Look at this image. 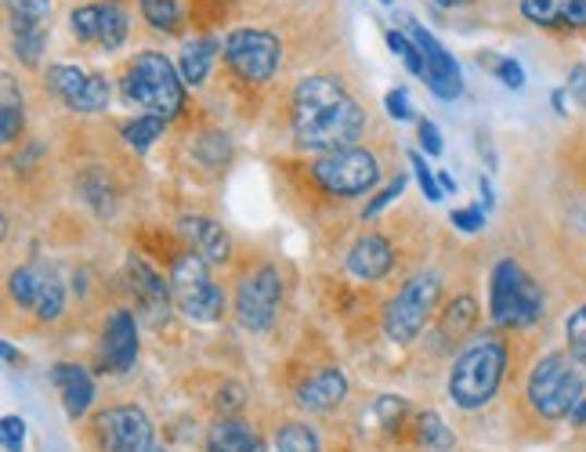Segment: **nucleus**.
I'll list each match as a JSON object with an SVG mask.
<instances>
[{"instance_id":"a18cd8bd","label":"nucleus","mask_w":586,"mask_h":452,"mask_svg":"<svg viewBox=\"0 0 586 452\" xmlns=\"http://www.w3.org/2000/svg\"><path fill=\"white\" fill-rule=\"evenodd\" d=\"M4 362L15 366V347H11V344H4Z\"/></svg>"},{"instance_id":"c03bdc74","label":"nucleus","mask_w":586,"mask_h":452,"mask_svg":"<svg viewBox=\"0 0 586 452\" xmlns=\"http://www.w3.org/2000/svg\"><path fill=\"white\" fill-rule=\"evenodd\" d=\"M439 185H442V192H456V181L450 178V174H442V178H439Z\"/></svg>"},{"instance_id":"39448f33","label":"nucleus","mask_w":586,"mask_h":452,"mask_svg":"<svg viewBox=\"0 0 586 452\" xmlns=\"http://www.w3.org/2000/svg\"><path fill=\"white\" fill-rule=\"evenodd\" d=\"M528 402L543 420H561L572 416L583 402V373L576 369V358L569 355H547L528 377Z\"/></svg>"},{"instance_id":"09e8293b","label":"nucleus","mask_w":586,"mask_h":452,"mask_svg":"<svg viewBox=\"0 0 586 452\" xmlns=\"http://www.w3.org/2000/svg\"><path fill=\"white\" fill-rule=\"evenodd\" d=\"M381 4H391V0H381Z\"/></svg>"},{"instance_id":"4c0bfd02","label":"nucleus","mask_w":586,"mask_h":452,"mask_svg":"<svg viewBox=\"0 0 586 452\" xmlns=\"http://www.w3.org/2000/svg\"><path fill=\"white\" fill-rule=\"evenodd\" d=\"M453 225L459 231H481L486 225V211L481 206H467V211H453Z\"/></svg>"},{"instance_id":"a211bd4d","label":"nucleus","mask_w":586,"mask_h":452,"mask_svg":"<svg viewBox=\"0 0 586 452\" xmlns=\"http://www.w3.org/2000/svg\"><path fill=\"white\" fill-rule=\"evenodd\" d=\"M128 275H131V289L137 297V305H142V311L153 322H159V316H167L170 308V283L159 275L153 264H145L142 258H131L128 261Z\"/></svg>"},{"instance_id":"9d476101","label":"nucleus","mask_w":586,"mask_h":452,"mask_svg":"<svg viewBox=\"0 0 586 452\" xmlns=\"http://www.w3.org/2000/svg\"><path fill=\"white\" fill-rule=\"evenodd\" d=\"M283 305V275L264 264V269L247 272L236 289V319L250 333H268Z\"/></svg>"},{"instance_id":"bb28decb","label":"nucleus","mask_w":586,"mask_h":452,"mask_svg":"<svg viewBox=\"0 0 586 452\" xmlns=\"http://www.w3.org/2000/svg\"><path fill=\"white\" fill-rule=\"evenodd\" d=\"M417 438L423 449L431 452H453L456 449V435L442 424L439 413H420L417 416Z\"/></svg>"},{"instance_id":"473e14b6","label":"nucleus","mask_w":586,"mask_h":452,"mask_svg":"<svg viewBox=\"0 0 586 452\" xmlns=\"http://www.w3.org/2000/svg\"><path fill=\"white\" fill-rule=\"evenodd\" d=\"M565 337H569V352L579 366H586V305H579L565 322Z\"/></svg>"},{"instance_id":"f257e3e1","label":"nucleus","mask_w":586,"mask_h":452,"mask_svg":"<svg viewBox=\"0 0 586 452\" xmlns=\"http://www.w3.org/2000/svg\"><path fill=\"white\" fill-rule=\"evenodd\" d=\"M290 123L297 145L330 156L359 142L366 131V109L344 91L337 76L312 73L294 91Z\"/></svg>"},{"instance_id":"1a4fd4ad","label":"nucleus","mask_w":586,"mask_h":452,"mask_svg":"<svg viewBox=\"0 0 586 452\" xmlns=\"http://www.w3.org/2000/svg\"><path fill=\"white\" fill-rule=\"evenodd\" d=\"M225 58L232 66V73L247 84H264L279 73V62H283V48H279V37L268 29H232L225 40Z\"/></svg>"},{"instance_id":"a878e982","label":"nucleus","mask_w":586,"mask_h":452,"mask_svg":"<svg viewBox=\"0 0 586 452\" xmlns=\"http://www.w3.org/2000/svg\"><path fill=\"white\" fill-rule=\"evenodd\" d=\"M475 322H478V305L470 297H459L453 300L450 308H445V316H442V337H450V341H464L470 330H475Z\"/></svg>"},{"instance_id":"412c9836","label":"nucleus","mask_w":586,"mask_h":452,"mask_svg":"<svg viewBox=\"0 0 586 452\" xmlns=\"http://www.w3.org/2000/svg\"><path fill=\"white\" fill-rule=\"evenodd\" d=\"M51 380L59 388L69 420H80L87 413V405L95 402V380H91V373L76 362H59L51 369Z\"/></svg>"},{"instance_id":"79ce46f5","label":"nucleus","mask_w":586,"mask_h":452,"mask_svg":"<svg viewBox=\"0 0 586 452\" xmlns=\"http://www.w3.org/2000/svg\"><path fill=\"white\" fill-rule=\"evenodd\" d=\"M569 95L576 98V106L586 109V66H576L569 73Z\"/></svg>"},{"instance_id":"f03ea898","label":"nucleus","mask_w":586,"mask_h":452,"mask_svg":"<svg viewBox=\"0 0 586 452\" xmlns=\"http://www.w3.org/2000/svg\"><path fill=\"white\" fill-rule=\"evenodd\" d=\"M503 373H507V344L497 333H481L453 362L450 399L459 409H481L500 391Z\"/></svg>"},{"instance_id":"4be33fe9","label":"nucleus","mask_w":586,"mask_h":452,"mask_svg":"<svg viewBox=\"0 0 586 452\" xmlns=\"http://www.w3.org/2000/svg\"><path fill=\"white\" fill-rule=\"evenodd\" d=\"M206 452H264V438L247 420H217L206 435Z\"/></svg>"},{"instance_id":"393cba45","label":"nucleus","mask_w":586,"mask_h":452,"mask_svg":"<svg viewBox=\"0 0 586 452\" xmlns=\"http://www.w3.org/2000/svg\"><path fill=\"white\" fill-rule=\"evenodd\" d=\"M22 123H26L22 95H19L15 80H11V73H4V80H0V138L11 145L22 134Z\"/></svg>"},{"instance_id":"20e7f679","label":"nucleus","mask_w":586,"mask_h":452,"mask_svg":"<svg viewBox=\"0 0 586 452\" xmlns=\"http://www.w3.org/2000/svg\"><path fill=\"white\" fill-rule=\"evenodd\" d=\"M489 311H492V322L503 330H525L543 316V294H539L533 275H528L518 261L507 258L492 269Z\"/></svg>"},{"instance_id":"9b49d317","label":"nucleus","mask_w":586,"mask_h":452,"mask_svg":"<svg viewBox=\"0 0 586 452\" xmlns=\"http://www.w3.org/2000/svg\"><path fill=\"white\" fill-rule=\"evenodd\" d=\"M8 294L19 308L33 311L40 322H55L65 308V283L59 279V272L48 269V264H26V269H15L8 279Z\"/></svg>"},{"instance_id":"2f4dec72","label":"nucleus","mask_w":586,"mask_h":452,"mask_svg":"<svg viewBox=\"0 0 586 452\" xmlns=\"http://www.w3.org/2000/svg\"><path fill=\"white\" fill-rule=\"evenodd\" d=\"M387 48H391V55H398L402 62H406L409 73H417L423 80V55L417 48V40H412L406 29H391L387 33Z\"/></svg>"},{"instance_id":"6ab92c4d","label":"nucleus","mask_w":586,"mask_h":452,"mask_svg":"<svg viewBox=\"0 0 586 452\" xmlns=\"http://www.w3.org/2000/svg\"><path fill=\"white\" fill-rule=\"evenodd\" d=\"M391 269H395V250H391V242L384 236H376V231L362 236L348 250V272L355 275V279L376 283V279H384Z\"/></svg>"},{"instance_id":"f704fd0d","label":"nucleus","mask_w":586,"mask_h":452,"mask_svg":"<svg viewBox=\"0 0 586 452\" xmlns=\"http://www.w3.org/2000/svg\"><path fill=\"white\" fill-rule=\"evenodd\" d=\"M409 164H412V170H417V181H420V189H423V195H428V200L431 203H439L442 200V185H439V178H434V174H431V167L428 164H423V156L420 153H412L409 156Z\"/></svg>"},{"instance_id":"a19ab883","label":"nucleus","mask_w":586,"mask_h":452,"mask_svg":"<svg viewBox=\"0 0 586 452\" xmlns=\"http://www.w3.org/2000/svg\"><path fill=\"white\" fill-rule=\"evenodd\" d=\"M402 189H406V178H395V181H391L387 189L381 192V195H376V200H373L370 206H366V214H370V217H373V214H381L391 200H398V192H402Z\"/></svg>"},{"instance_id":"f3484780","label":"nucleus","mask_w":586,"mask_h":452,"mask_svg":"<svg viewBox=\"0 0 586 452\" xmlns=\"http://www.w3.org/2000/svg\"><path fill=\"white\" fill-rule=\"evenodd\" d=\"M181 239H186V250L200 253L206 264H225L232 258V239L228 231L214 222V217H203V214H186L178 222Z\"/></svg>"},{"instance_id":"c9c22d12","label":"nucleus","mask_w":586,"mask_h":452,"mask_svg":"<svg viewBox=\"0 0 586 452\" xmlns=\"http://www.w3.org/2000/svg\"><path fill=\"white\" fill-rule=\"evenodd\" d=\"M0 431H4V449L8 452H22V445H26V424H22L19 416H4Z\"/></svg>"},{"instance_id":"f8f14e48","label":"nucleus","mask_w":586,"mask_h":452,"mask_svg":"<svg viewBox=\"0 0 586 452\" xmlns=\"http://www.w3.org/2000/svg\"><path fill=\"white\" fill-rule=\"evenodd\" d=\"M98 452H145L153 445V424L137 405H112L91 424Z\"/></svg>"},{"instance_id":"c756f323","label":"nucleus","mask_w":586,"mask_h":452,"mask_svg":"<svg viewBox=\"0 0 586 452\" xmlns=\"http://www.w3.org/2000/svg\"><path fill=\"white\" fill-rule=\"evenodd\" d=\"M11 26H15V55L26 66H37L44 44H48V29L33 26V22H11Z\"/></svg>"},{"instance_id":"2eb2a0df","label":"nucleus","mask_w":586,"mask_h":452,"mask_svg":"<svg viewBox=\"0 0 586 452\" xmlns=\"http://www.w3.org/2000/svg\"><path fill=\"white\" fill-rule=\"evenodd\" d=\"M69 29H73L76 40L98 44L106 51H117L131 33V19L117 0H106V4H84L69 15Z\"/></svg>"},{"instance_id":"de8ad7c7","label":"nucleus","mask_w":586,"mask_h":452,"mask_svg":"<svg viewBox=\"0 0 586 452\" xmlns=\"http://www.w3.org/2000/svg\"><path fill=\"white\" fill-rule=\"evenodd\" d=\"M145 452H164V449H159V445H148Z\"/></svg>"},{"instance_id":"b1692460","label":"nucleus","mask_w":586,"mask_h":452,"mask_svg":"<svg viewBox=\"0 0 586 452\" xmlns=\"http://www.w3.org/2000/svg\"><path fill=\"white\" fill-rule=\"evenodd\" d=\"M214 58H217V40H211V37L189 40L186 48H181V80L192 87H200L206 73H211Z\"/></svg>"},{"instance_id":"72a5a7b5","label":"nucleus","mask_w":586,"mask_h":452,"mask_svg":"<svg viewBox=\"0 0 586 452\" xmlns=\"http://www.w3.org/2000/svg\"><path fill=\"white\" fill-rule=\"evenodd\" d=\"M11 22H33L44 26V19H51V0H8Z\"/></svg>"},{"instance_id":"7c9ffc66","label":"nucleus","mask_w":586,"mask_h":452,"mask_svg":"<svg viewBox=\"0 0 586 452\" xmlns=\"http://www.w3.org/2000/svg\"><path fill=\"white\" fill-rule=\"evenodd\" d=\"M164 127H167L164 116L145 112V116H137V120H131L128 127H123V138H128V145H131V148H137V153H145V148L153 145L159 134H164Z\"/></svg>"},{"instance_id":"5701e85b","label":"nucleus","mask_w":586,"mask_h":452,"mask_svg":"<svg viewBox=\"0 0 586 452\" xmlns=\"http://www.w3.org/2000/svg\"><path fill=\"white\" fill-rule=\"evenodd\" d=\"M344 395H348V377H344L337 366H330V369H323V373H315L312 380H308L297 399H301L304 409L326 413V409H333V405H340Z\"/></svg>"},{"instance_id":"ddd939ff","label":"nucleus","mask_w":586,"mask_h":452,"mask_svg":"<svg viewBox=\"0 0 586 452\" xmlns=\"http://www.w3.org/2000/svg\"><path fill=\"white\" fill-rule=\"evenodd\" d=\"M398 22H402V29L417 40V48L423 55V80H428V87L434 91V98L453 102V98L464 95V76H459L456 58L445 51L439 40H434V33L423 29L412 15H398Z\"/></svg>"},{"instance_id":"dca6fc26","label":"nucleus","mask_w":586,"mask_h":452,"mask_svg":"<svg viewBox=\"0 0 586 452\" xmlns=\"http://www.w3.org/2000/svg\"><path fill=\"white\" fill-rule=\"evenodd\" d=\"M137 362V322L128 308L112 311L101 337V369L109 373H131Z\"/></svg>"},{"instance_id":"49530a36","label":"nucleus","mask_w":586,"mask_h":452,"mask_svg":"<svg viewBox=\"0 0 586 452\" xmlns=\"http://www.w3.org/2000/svg\"><path fill=\"white\" fill-rule=\"evenodd\" d=\"M439 8H459V4H467V0H434Z\"/></svg>"},{"instance_id":"ea45409f","label":"nucleus","mask_w":586,"mask_h":452,"mask_svg":"<svg viewBox=\"0 0 586 452\" xmlns=\"http://www.w3.org/2000/svg\"><path fill=\"white\" fill-rule=\"evenodd\" d=\"M420 145L428 156H442V134L431 120H420Z\"/></svg>"},{"instance_id":"e433bc0d","label":"nucleus","mask_w":586,"mask_h":452,"mask_svg":"<svg viewBox=\"0 0 586 452\" xmlns=\"http://www.w3.org/2000/svg\"><path fill=\"white\" fill-rule=\"evenodd\" d=\"M497 76H500L507 87H514V91L525 87V69L514 62V58H497Z\"/></svg>"},{"instance_id":"37998d69","label":"nucleus","mask_w":586,"mask_h":452,"mask_svg":"<svg viewBox=\"0 0 586 452\" xmlns=\"http://www.w3.org/2000/svg\"><path fill=\"white\" fill-rule=\"evenodd\" d=\"M572 420H576V424H586V399L576 405V413H572Z\"/></svg>"},{"instance_id":"4468645a","label":"nucleus","mask_w":586,"mask_h":452,"mask_svg":"<svg viewBox=\"0 0 586 452\" xmlns=\"http://www.w3.org/2000/svg\"><path fill=\"white\" fill-rule=\"evenodd\" d=\"M48 91L73 112H101L109 106V80L101 73H87L76 66H51L48 73Z\"/></svg>"},{"instance_id":"c85d7f7f","label":"nucleus","mask_w":586,"mask_h":452,"mask_svg":"<svg viewBox=\"0 0 586 452\" xmlns=\"http://www.w3.org/2000/svg\"><path fill=\"white\" fill-rule=\"evenodd\" d=\"M275 452H323L319 445V435L308 424H283L279 435H275Z\"/></svg>"},{"instance_id":"aec40b11","label":"nucleus","mask_w":586,"mask_h":452,"mask_svg":"<svg viewBox=\"0 0 586 452\" xmlns=\"http://www.w3.org/2000/svg\"><path fill=\"white\" fill-rule=\"evenodd\" d=\"M522 15L550 29H586V0H518Z\"/></svg>"},{"instance_id":"7ed1b4c3","label":"nucleus","mask_w":586,"mask_h":452,"mask_svg":"<svg viewBox=\"0 0 586 452\" xmlns=\"http://www.w3.org/2000/svg\"><path fill=\"white\" fill-rule=\"evenodd\" d=\"M120 91L131 106H142L145 112L164 116V120L178 116L186 106V80L175 73L170 58L159 51H137L123 69Z\"/></svg>"},{"instance_id":"0eeeda50","label":"nucleus","mask_w":586,"mask_h":452,"mask_svg":"<svg viewBox=\"0 0 586 452\" xmlns=\"http://www.w3.org/2000/svg\"><path fill=\"white\" fill-rule=\"evenodd\" d=\"M439 297H442V275L439 272H420L398 289V297L391 300L387 311H384V330L391 341L406 344L412 341L417 333L428 326L431 311L439 308Z\"/></svg>"},{"instance_id":"58836bf2","label":"nucleus","mask_w":586,"mask_h":452,"mask_svg":"<svg viewBox=\"0 0 586 452\" xmlns=\"http://www.w3.org/2000/svg\"><path fill=\"white\" fill-rule=\"evenodd\" d=\"M384 106H387V112L395 116V120L402 123V120H412V109H409V95L402 87H395V91H387V98H384Z\"/></svg>"},{"instance_id":"6e6552de","label":"nucleus","mask_w":586,"mask_h":452,"mask_svg":"<svg viewBox=\"0 0 586 452\" xmlns=\"http://www.w3.org/2000/svg\"><path fill=\"white\" fill-rule=\"evenodd\" d=\"M312 181L330 195H362L370 192L376 181H381V159H376L370 148H340V153L319 156L312 164Z\"/></svg>"},{"instance_id":"cd10ccee","label":"nucleus","mask_w":586,"mask_h":452,"mask_svg":"<svg viewBox=\"0 0 586 452\" xmlns=\"http://www.w3.org/2000/svg\"><path fill=\"white\" fill-rule=\"evenodd\" d=\"M137 8H142L148 26L159 29V33H178L181 22H186L178 0H137Z\"/></svg>"},{"instance_id":"423d86ee","label":"nucleus","mask_w":586,"mask_h":452,"mask_svg":"<svg viewBox=\"0 0 586 452\" xmlns=\"http://www.w3.org/2000/svg\"><path fill=\"white\" fill-rule=\"evenodd\" d=\"M170 294H175L181 316L192 322H217L225 316V289L211 279L200 253L181 250L170 264Z\"/></svg>"}]
</instances>
